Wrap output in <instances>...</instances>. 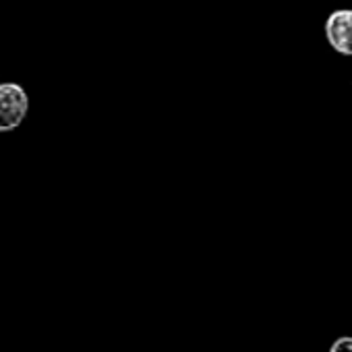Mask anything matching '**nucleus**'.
<instances>
[{
  "label": "nucleus",
  "mask_w": 352,
  "mask_h": 352,
  "mask_svg": "<svg viewBox=\"0 0 352 352\" xmlns=\"http://www.w3.org/2000/svg\"><path fill=\"white\" fill-rule=\"evenodd\" d=\"M30 98L23 85L5 81L0 83V133H11L19 129L28 116Z\"/></svg>",
  "instance_id": "1"
},
{
  "label": "nucleus",
  "mask_w": 352,
  "mask_h": 352,
  "mask_svg": "<svg viewBox=\"0 0 352 352\" xmlns=\"http://www.w3.org/2000/svg\"><path fill=\"white\" fill-rule=\"evenodd\" d=\"M325 38L338 54L352 56V9H338L325 19Z\"/></svg>",
  "instance_id": "2"
},
{
  "label": "nucleus",
  "mask_w": 352,
  "mask_h": 352,
  "mask_svg": "<svg viewBox=\"0 0 352 352\" xmlns=\"http://www.w3.org/2000/svg\"><path fill=\"white\" fill-rule=\"evenodd\" d=\"M329 352H352V336H342V338H338V340L331 344Z\"/></svg>",
  "instance_id": "3"
}]
</instances>
